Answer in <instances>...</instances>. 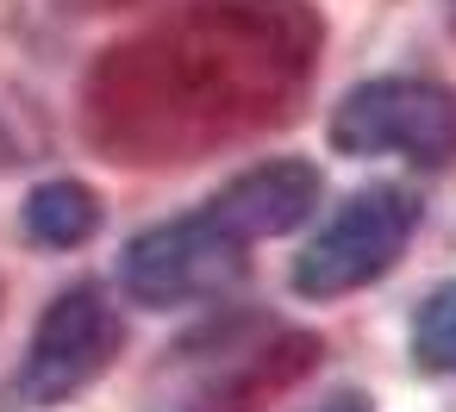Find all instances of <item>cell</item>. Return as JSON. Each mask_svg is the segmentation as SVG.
I'll return each mask as SVG.
<instances>
[{"label":"cell","instance_id":"7","mask_svg":"<svg viewBox=\"0 0 456 412\" xmlns=\"http://www.w3.org/2000/svg\"><path fill=\"white\" fill-rule=\"evenodd\" d=\"M313 206H319V169L313 163H263V169H250V175H238L232 188L213 194V213L244 244L294 231Z\"/></svg>","mask_w":456,"mask_h":412},{"label":"cell","instance_id":"6","mask_svg":"<svg viewBox=\"0 0 456 412\" xmlns=\"http://www.w3.org/2000/svg\"><path fill=\"white\" fill-rule=\"evenodd\" d=\"M119 343H126V325L107 306V294L101 287H69V294L51 300V312L32 331V350H26V368H20V393L32 406H63L94 375H107Z\"/></svg>","mask_w":456,"mask_h":412},{"label":"cell","instance_id":"12","mask_svg":"<svg viewBox=\"0 0 456 412\" xmlns=\"http://www.w3.org/2000/svg\"><path fill=\"white\" fill-rule=\"evenodd\" d=\"M450 13H456V0H450Z\"/></svg>","mask_w":456,"mask_h":412},{"label":"cell","instance_id":"4","mask_svg":"<svg viewBox=\"0 0 456 412\" xmlns=\"http://www.w3.org/2000/svg\"><path fill=\"white\" fill-rule=\"evenodd\" d=\"M244 275V238L207 206L138 231L119 256V281L138 306H200Z\"/></svg>","mask_w":456,"mask_h":412},{"label":"cell","instance_id":"5","mask_svg":"<svg viewBox=\"0 0 456 412\" xmlns=\"http://www.w3.org/2000/svg\"><path fill=\"white\" fill-rule=\"evenodd\" d=\"M419 231V194L406 188H362L294 263V294L306 300H338L350 287H369L375 275L394 269L406 238Z\"/></svg>","mask_w":456,"mask_h":412},{"label":"cell","instance_id":"10","mask_svg":"<svg viewBox=\"0 0 456 412\" xmlns=\"http://www.w3.org/2000/svg\"><path fill=\"white\" fill-rule=\"evenodd\" d=\"M313 412H369V400H362V393H331V400H319Z\"/></svg>","mask_w":456,"mask_h":412},{"label":"cell","instance_id":"11","mask_svg":"<svg viewBox=\"0 0 456 412\" xmlns=\"http://www.w3.org/2000/svg\"><path fill=\"white\" fill-rule=\"evenodd\" d=\"M0 163H7V132H0Z\"/></svg>","mask_w":456,"mask_h":412},{"label":"cell","instance_id":"3","mask_svg":"<svg viewBox=\"0 0 456 412\" xmlns=\"http://www.w3.org/2000/svg\"><path fill=\"white\" fill-rule=\"evenodd\" d=\"M331 144L344 157H406L419 169L456 163V88L425 76H381L344 94L331 113Z\"/></svg>","mask_w":456,"mask_h":412},{"label":"cell","instance_id":"1","mask_svg":"<svg viewBox=\"0 0 456 412\" xmlns=\"http://www.w3.org/2000/svg\"><path fill=\"white\" fill-rule=\"evenodd\" d=\"M319 20L306 0H194L119 44L88 82V125L126 163H175L263 132L306 88Z\"/></svg>","mask_w":456,"mask_h":412},{"label":"cell","instance_id":"9","mask_svg":"<svg viewBox=\"0 0 456 412\" xmlns=\"http://www.w3.org/2000/svg\"><path fill=\"white\" fill-rule=\"evenodd\" d=\"M412 356L431 375H456V281L437 287L412 319Z\"/></svg>","mask_w":456,"mask_h":412},{"label":"cell","instance_id":"2","mask_svg":"<svg viewBox=\"0 0 456 412\" xmlns=\"http://www.w3.org/2000/svg\"><path fill=\"white\" fill-rule=\"evenodd\" d=\"M319 362V337L263 312H232L169 350L144 412H256Z\"/></svg>","mask_w":456,"mask_h":412},{"label":"cell","instance_id":"8","mask_svg":"<svg viewBox=\"0 0 456 412\" xmlns=\"http://www.w3.org/2000/svg\"><path fill=\"white\" fill-rule=\"evenodd\" d=\"M101 231V200L82 188V182H45V188H32V200H26V238L32 244H45V250H76V244H88Z\"/></svg>","mask_w":456,"mask_h":412}]
</instances>
